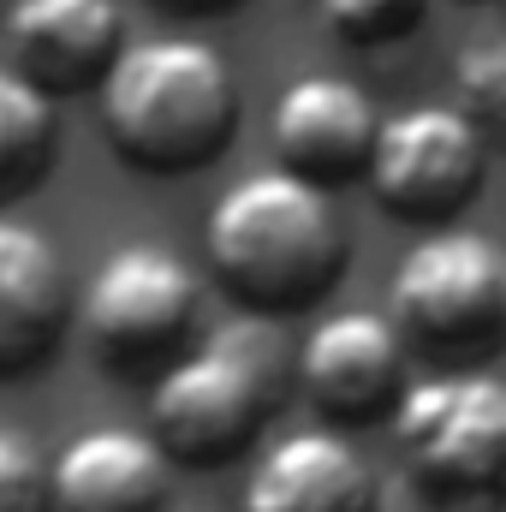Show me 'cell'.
<instances>
[{"mask_svg": "<svg viewBox=\"0 0 506 512\" xmlns=\"http://www.w3.org/2000/svg\"><path fill=\"white\" fill-rule=\"evenodd\" d=\"M102 137L143 173H191L227 149L239 84L203 36H137L96 84Z\"/></svg>", "mask_w": 506, "mask_h": 512, "instance_id": "obj_1", "label": "cell"}, {"mask_svg": "<svg viewBox=\"0 0 506 512\" xmlns=\"http://www.w3.org/2000/svg\"><path fill=\"white\" fill-rule=\"evenodd\" d=\"M203 245L221 286L256 310L316 304L346 268V233L328 185L298 167H262L233 179L209 209Z\"/></svg>", "mask_w": 506, "mask_h": 512, "instance_id": "obj_2", "label": "cell"}, {"mask_svg": "<svg viewBox=\"0 0 506 512\" xmlns=\"http://www.w3.org/2000/svg\"><path fill=\"white\" fill-rule=\"evenodd\" d=\"M280 387H286L280 334L256 316L233 322L155 376L149 435L167 447V459L221 465L262 429V417L280 405Z\"/></svg>", "mask_w": 506, "mask_h": 512, "instance_id": "obj_3", "label": "cell"}, {"mask_svg": "<svg viewBox=\"0 0 506 512\" xmlns=\"http://www.w3.org/2000/svg\"><path fill=\"white\" fill-rule=\"evenodd\" d=\"M393 322L453 358L506 340V251L471 227H441L399 256L387 280Z\"/></svg>", "mask_w": 506, "mask_h": 512, "instance_id": "obj_4", "label": "cell"}, {"mask_svg": "<svg viewBox=\"0 0 506 512\" xmlns=\"http://www.w3.org/2000/svg\"><path fill=\"white\" fill-rule=\"evenodd\" d=\"M393 435L411 471L441 495H483L506 483V382L489 370H453L405 382Z\"/></svg>", "mask_w": 506, "mask_h": 512, "instance_id": "obj_5", "label": "cell"}, {"mask_svg": "<svg viewBox=\"0 0 506 512\" xmlns=\"http://www.w3.org/2000/svg\"><path fill=\"white\" fill-rule=\"evenodd\" d=\"M203 310V286L191 274V262L167 245H120L102 256V268L84 286L78 322L90 334V346L102 352V364H155L173 358Z\"/></svg>", "mask_w": 506, "mask_h": 512, "instance_id": "obj_6", "label": "cell"}, {"mask_svg": "<svg viewBox=\"0 0 506 512\" xmlns=\"http://www.w3.org/2000/svg\"><path fill=\"white\" fill-rule=\"evenodd\" d=\"M489 167V131L459 102H417L387 114L370 155V191L405 221H435L471 203Z\"/></svg>", "mask_w": 506, "mask_h": 512, "instance_id": "obj_7", "label": "cell"}, {"mask_svg": "<svg viewBox=\"0 0 506 512\" xmlns=\"http://www.w3.org/2000/svg\"><path fill=\"white\" fill-rule=\"evenodd\" d=\"M298 382L340 423L376 417L381 405H399L405 393V328L376 310L322 316L298 352Z\"/></svg>", "mask_w": 506, "mask_h": 512, "instance_id": "obj_8", "label": "cell"}, {"mask_svg": "<svg viewBox=\"0 0 506 512\" xmlns=\"http://www.w3.org/2000/svg\"><path fill=\"white\" fill-rule=\"evenodd\" d=\"M268 131H274V149L286 167L310 173L316 185H346V179L370 173L381 114L352 78L304 72L280 90Z\"/></svg>", "mask_w": 506, "mask_h": 512, "instance_id": "obj_9", "label": "cell"}, {"mask_svg": "<svg viewBox=\"0 0 506 512\" xmlns=\"http://www.w3.org/2000/svg\"><path fill=\"white\" fill-rule=\"evenodd\" d=\"M54 512H167V447L149 429H84L48 465Z\"/></svg>", "mask_w": 506, "mask_h": 512, "instance_id": "obj_10", "label": "cell"}, {"mask_svg": "<svg viewBox=\"0 0 506 512\" xmlns=\"http://www.w3.org/2000/svg\"><path fill=\"white\" fill-rule=\"evenodd\" d=\"M6 48L18 72L36 78L48 96L102 84V72L126 48L120 6L114 0H12Z\"/></svg>", "mask_w": 506, "mask_h": 512, "instance_id": "obj_11", "label": "cell"}, {"mask_svg": "<svg viewBox=\"0 0 506 512\" xmlns=\"http://www.w3.org/2000/svg\"><path fill=\"white\" fill-rule=\"evenodd\" d=\"M245 512H376V471L340 429H292L256 459Z\"/></svg>", "mask_w": 506, "mask_h": 512, "instance_id": "obj_12", "label": "cell"}, {"mask_svg": "<svg viewBox=\"0 0 506 512\" xmlns=\"http://www.w3.org/2000/svg\"><path fill=\"white\" fill-rule=\"evenodd\" d=\"M72 322L66 262L30 221L0 215V376L36 370Z\"/></svg>", "mask_w": 506, "mask_h": 512, "instance_id": "obj_13", "label": "cell"}, {"mask_svg": "<svg viewBox=\"0 0 506 512\" xmlns=\"http://www.w3.org/2000/svg\"><path fill=\"white\" fill-rule=\"evenodd\" d=\"M54 155V102L36 78L0 66V197L42 179Z\"/></svg>", "mask_w": 506, "mask_h": 512, "instance_id": "obj_14", "label": "cell"}, {"mask_svg": "<svg viewBox=\"0 0 506 512\" xmlns=\"http://www.w3.org/2000/svg\"><path fill=\"white\" fill-rule=\"evenodd\" d=\"M453 90H459V108H465L477 126L506 137V30L501 36H477V42L459 48V60H453Z\"/></svg>", "mask_w": 506, "mask_h": 512, "instance_id": "obj_15", "label": "cell"}, {"mask_svg": "<svg viewBox=\"0 0 506 512\" xmlns=\"http://www.w3.org/2000/svg\"><path fill=\"white\" fill-rule=\"evenodd\" d=\"M429 0H322V18L340 42L376 48V42H399L423 24Z\"/></svg>", "mask_w": 506, "mask_h": 512, "instance_id": "obj_16", "label": "cell"}, {"mask_svg": "<svg viewBox=\"0 0 506 512\" xmlns=\"http://www.w3.org/2000/svg\"><path fill=\"white\" fill-rule=\"evenodd\" d=\"M0 512H54L42 453L12 429H0Z\"/></svg>", "mask_w": 506, "mask_h": 512, "instance_id": "obj_17", "label": "cell"}, {"mask_svg": "<svg viewBox=\"0 0 506 512\" xmlns=\"http://www.w3.org/2000/svg\"><path fill=\"white\" fill-rule=\"evenodd\" d=\"M167 6H179V12H221V6H239V0H167Z\"/></svg>", "mask_w": 506, "mask_h": 512, "instance_id": "obj_18", "label": "cell"}]
</instances>
